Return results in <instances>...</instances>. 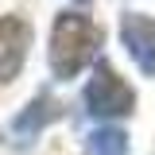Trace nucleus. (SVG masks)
<instances>
[{
	"mask_svg": "<svg viewBox=\"0 0 155 155\" xmlns=\"http://www.w3.org/2000/svg\"><path fill=\"white\" fill-rule=\"evenodd\" d=\"M78 4H85V0H78Z\"/></svg>",
	"mask_w": 155,
	"mask_h": 155,
	"instance_id": "0eeeda50",
	"label": "nucleus"
},
{
	"mask_svg": "<svg viewBox=\"0 0 155 155\" xmlns=\"http://www.w3.org/2000/svg\"><path fill=\"white\" fill-rule=\"evenodd\" d=\"M132 109H136L132 85L116 74L109 62H97L93 78H89V85H85V113L109 120V116H128Z\"/></svg>",
	"mask_w": 155,
	"mask_h": 155,
	"instance_id": "f03ea898",
	"label": "nucleus"
},
{
	"mask_svg": "<svg viewBox=\"0 0 155 155\" xmlns=\"http://www.w3.org/2000/svg\"><path fill=\"white\" fill-rule=\"evenodd\" d=\"M120 39H124V51L132 54V62L143 74H155V19L128 12L120 19Z\"/></svg>",
	"mask_w": 155,
	"mask_h": 155,
	"instance_id": "20e7f679",
	"label": "nucleus"
},
{
	"mask_svg": "<svg viewBox=\"0 0 155 155\" xmlns=\"http://www.w3.org/2000/svg\"><path fill=\"white\" fill-rule=\"evenodd\" d=\"M31 47V23L23 16H0V81H12L23 70Z\"/></svg>",
	"mask_w": 155,
	"mask_h": 155,
	"instance_id": "7ed1b4c3",
	"label": "nucleus"
},
{
	"mask_svg": "<svg viewBox=\"0 0 155 155\" xmlns=\"http://www.w3.org/2000/svg\"><path fill=\"white\" fill-rule=\"evenodd\" d=\"M101 39H105V31L89 16L62 12L51 27V70H54V78H62V81L78 78L101 51Z\"/></svg>",
	"mask_w": 155,
	"mask_h": 155,
	"instance_id": "f257e3e1",
	"label": "nucleus"
},
{
	"mask_svg": "<svg viewBox=\"0 0 155 155\" xmlns=\"http://www.w3.org/2000/svg\"><path fill=\"white\" fill-rule=\"evenodd\" d=\"M54 116H58V101H54L51 93H39L35 101H31V105L8 124V140H12L16 147H27V143H31V140H35Z\"/></svg>",
	"mask_w": 155,
	"mask_h": 155,
	"instance_id": "39448f33",
	"label": "nucleus"
},
{
	"mask_svg": "<svg viewBox=\"0 0 155 155\" xmlns=\"http://www.w3.org/2000/svg\"><path fill=\"white\" fill-rule=\"evenodd\" d=\"M89 155H128V136L120 128H97L89 136Z\"/></svg>",
	"mask_w": 155,
	"mask_h": 155,
	"instance_id": "423d86ee",
	"label": "nucleus"
}]
</instances>
